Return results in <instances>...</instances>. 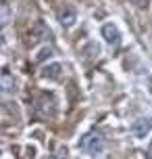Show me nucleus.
Wrapping results in <instances>:
<instances>
[{"instance_id":"1a4fd4ad","label":"nucleus","mask_w":152,"mask_h":159,"mask_svg":"<svg viewBox=\"0 0 152 159\" xmlns=\"http://www.w3.org/2000/svg\"><path fill=\"white\" fill-rule=\"evenodd\" d=\"M129 2H133V4H136V7L144 8V7H148V2H150V0H129Z\"/></svg>"},{"instance_id":"f03ea898","label":"nucleus","mask_w":152,"mask_h":159,"mask_svg":"<svg viewBox=\"0 0 152 159\" xmlns=\"http://www.w3.org/2000/svg\"><path fill=\"white\" fill-rule=\"evenodd\" d=\"M79 149H81V151H86V153H90V155H98V153H102V149H104L102 134H100V132H88L86 136H81Z\"/></svg>"},{"instance_id":"9b49d317","label":"nucleus","mask_w":152,"mask_h":159,"mask_svg":"<svg viewBox=\"0 0 152 159\" xmlns=\"http://www.w3.org/2000/svg\"><path fill=\"white\" fill-rule=\"evenodd\" d=\"M146 159H152V140L148 144V151H146Z\"/></svg>"},{"instance_id":"6e6552de","label":"nucleus","mask_w":152,"mask_h":159,"mask_svg":"<svg viewBox=\"0 0 152 159\" xmlns=\"http://www.w3.org/2000/svg\"><path fill=\"white\" fill-rule=\"evenodd\" d=\"M50 55H52V48H42L40 55L36 57V61H44V59H46V57H50Z\"/></svg>"},{"instance_id":"0eeeda50","label":"nucleus","mask_w":152,"mask_h":159,"mask_svg":"<svg viewBox=\"0 0 152 159\" xmlns=\"http://www.w3.org/2000/svg\"><path fill=\"white\" fill-rule=\"evenodd\" d=\"M15 90V78L8 73V69H2V92H13Z\"/></svg>"},{"instance_id":"423d86ee","label":"nucleus","mask_w":152,"mask_h":159,"mask_svg":"<svg viewBox=\"0 0 152 159\" xmlns=\"http://www.w3.org/2000/svg\"><path fill=\"white\" fill-rule=\"evenodd\" d=\"M58 21L63 25H67V27L75 23V13H73V8H61V11H58Z\"/></svg>"},{"instance_id":"9d476101","label":"nucleus","mask_w":152,"mask_h":159,"mask_svg":"<svg viewBox=\"0 0 152 159\" xmlns=\"http://www.w3.org/2000/svg\"><path fill=\"white\" fill-rule=\"evenodd\" d=\"M6 19H8V11H6V4H2V25H6Z\"/></svg>"},{"instance_id":"39448f33","label":"nucleus","mask_w":152,"mask_h":159,"mask_svg":"<svg viewBox=\"0 0 152 159\" xmlns=\"http://www.w3.org/2000/svg\"><path fill=\"white\" fill-rule=\"evenodd\" d=\"M61 71H63V67L58 63H52V65H46L44 69H42V78H48V80H58L61 78Z\"/></svg>"},{"instance_id":"f257e3e1","label":"nucleus","mask_w":152,"mask_h":159,"mask_svg":"<svg viewBox=\"0 0 152 159\" xmlns=\"http://www.w3.org/2000/svg\"><path fill=\"white\" fill-rule=\"evenodd\" d=\"M33 113H36V117H40V119L54 117V113H56L54 96L48 94V92L38 94V96H36V101H33Z\"/></svg>"},{"instance_id":"20e7f679","label":"nucleus","mask_w":152,"mask_h":159,"mask_svg":"<svg viewBox=\"0 0 152 159\" xmlns=\"http://www.w3.org/2000/svg\"><path fill=\"white\" fill-rule=\"evenodd\" d=\"M152 128V121L148 117H140L133 121V126H131V132H133V136L136 138H144V136H148V132H150Z\"/></svg>"},{"instance_id":"7ed1b4c3","label":"nucleus","mask_w":152,"mask_h":159,"mask_svg":"<svg viewBox=\"0 0 152 159\" xmlns=\"http://www.w3.org/2000/svg\"><path fill=\"white\" fill-rule=\"evenodd\" d=\"M102 38L106 40L111 46H119L121 44V34H119V30H117L112 23L102 25Z\"/></svg>"}]
</instances>
